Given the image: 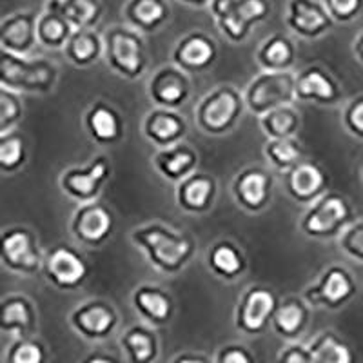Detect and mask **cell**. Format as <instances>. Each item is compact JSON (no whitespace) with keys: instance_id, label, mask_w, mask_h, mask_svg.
Here are the masks:
<instances>
[{"instance_id":"ba28073f","label":"cell","mask_w":363,"mask_h":363,"mask_svg":"<svg viewBox=\"0 0 363 363\" xmlns=\"http://www.w3.org/2000/svg\"><path fill=\"white\" fill-rule=\"evenodd\" d=\"M0 260L4 267L19 274H35L44 267L39 242L28 227H10L0 236Z\"/></svg>"},{"instance_id":"83f0119b","label":"cell","mask_w":363,"mask_h":363,"mask_svg":"<svg viewBox=\"0 0 363 363\" xmlns=\"http://www.w3.org/2000/svg\"><path fill=\"white\" fill-rule=\"evenodd\" d=\"M75 33L70 20L65 19L64 13L60 11L56 0H50L45 6V11L39 15L37 22V37L39 44L48 50H60L68 44V40Z\"/></svg>"},{"instance_id":"4fadbf2b","label":"cell","mask_w":363,"mask_h":363,"mask_svg":"<svg viewBox=\"0 0 363 363\" xmlns=\"http://www.w3.org/2000/svg\"><path fill=\"white\" fill-rule=\"evenodd\" d=\"M115 218L110 207L96 200L80 204L71 220V233L85 247H100L111 238Z\"/></svg>"},{"instance_id":"1f68e13d","label":"cell","mask_w":363,"mask_h":363,"mask_svg":"<svg viewBox=\"0 0 363 363\" xmlns=\"http://www.w3.org/2000/svg\"><path fill=\"white\" fill-rule=\"evenodd\" d=\"M104 50V39L96 33L95 28L76 30L71 35V39L68 40V44L64 45L65 59L70 60L71 64L79 65V68H85V65L96 62L102 56Z\"/></svg>"},{"instance_id":"6da1fadb","label":"cell","mask_w":363,"mask_h":363,"mask_svg":"<svg viewBox=\"0 0 363 363\" xmlns=\"http://www.w3.org/2000/svg\"><path fill=\"white\" fill-rule=\"evenodd\" d=\"M131 240L144 251L153 267L165 274L180 273L196 253L194 238L187 233H176L162 224H147L131 233Z\"/></svg>"},{"instance_id":"d590c367","label":"cell","mask_w":363,"mask_h":363,"mask_svg":"<svg viewBox=\"0 0 363 363\" xmlns=\"http://www.w3.org/2000/svg\"><path fill=\"white\" fill-rule=\"evenodd\" d=\"M258 118L260 127L267 134V138H291L298 133L302 124L300 113L291 104L274 107Z\"/></svg>"},{"instance_id":"484cf974","label":"cell","mask_w":363,"mask_h":363,"mask_svg":"<svg viewBox=\"0 0 363 363\" xmlns=\"http://www.w3.org/2000/svg\"><path fill=\"white\" fill-rule=\"evenodd\" d=\"M153 164L165 180L176 182L187 178L198 167V153L187 144L171 145V147H162L158 153L153 156Z\"/></svg>"},{"instance_id":"7a4b0ae2","label":"cell","mask_w":363,"mask_h":363,"mask_svg":"<svg viewBox=\"0 0 363 363\" xmlns=\"http://www.w3.org/2000/svg\"><path fill=\"white\" fill-rule=\"evenodd\" d=\"M59 70L45 59H25L10 51H0V85L22 93L45 95L53 91Z\"/></svg>"},{"instance_id":"681fc988","label":"cell","mask_w":363,"mask_h":363,"mask_svg":"<svg viewBox=\"0 0 363 363\" xmlns=\"http://www.w3.org/2000/svg\"><path fill=\"white\" fill-rule=\"evenodd\" d=\"M354 55H356V59L363 62V33L356 39V42H354Z\"/></svg>"},{"instance_id":"b9f144b4","label":"cell","mask_w":363,"mask_h":363,"mask_svg":"<svg viewBox=\"0 0 363 363\" xmlns=\"http://www.w3.org/2000/svg\"><path fill=\"white\" fill-rule=\"evenodd\" d=\"M340 247L344 249L351 258L363 264V220L353 222L340 234Z\"/></svg>"},{"instance_id":"30bf717a","label":"cell","mask_w":363,"mask_h":363,"mask_svg":"<svg viewBox=\"0 0 363 363\" xmlns=\"http://www.w3.org/2000/svg\"><path fill=\"white\" fill-rule=\"evenodd\" d=\"M48 282L60 291H75L90 278L91 267L79 251L70 245H55L44 258Z\"/></svg>"},{"instance_id":"836d02e7","label":"cell","mask_w":363,"mask_h":363,"mask_svg":"<svg viewBox=\"0 0 363 363\" xmlns=\"http://www.w3.org/2000/svg\"><path fill=\"white\" fill-rule=\"evenodd\" d=\"M296 59V45L285 35H271L262 42L256 51L258 64L267 71H287Z\"/></svg>"},{"instance_id":"f1b7e54d","label":"cell","mask_w":363,"mask_h":363,"mask_svg":"<svg viewBox=\"0 0 363 363\" xmlns=\"http://www.w3.org/2000/svg\"><path fill=\"white\" fill-rule=\"evenodd\" d=\"M124 15L134 30L154 33L169 20L171 10L165 0H127Z\"/></svg>"},{"instance_id":"7dc6e473","label":"cell","mask_w":363,"mask_h":363,"mask_svg":"<svg viewBox=\"0 0 363 363\" xmlns=\"http://www.w3.org/2000/svg\"><path fill=\"white\" fill-rule=\"evenodd\" d=\"M211 358L200 353H182L174 356L173 363H209Z\"/></svg>"},{"instance_id":"5b68a950","label":"cell","mask_w":363,"mask_h":363,"mask_svg":"<svg viewBox=\"0 0 363 363\" xmlns=\"http://www.w3.org/2000/svg\"><path fill=\"white\" fill-rule=\"evenodd\" d=\"M213 13L225 39L238 44L251 33V28L271 15L269 0H211Z\"/></svg>"},{"instance_id":"9c48e42d","label":"cell","mask_w":363,"mask_h":363,"mask_svg":"<svg viewBox=\"0 0 363 363\" xmlns=\"http://www.w3.org/2000/svg\"><path fill=\"white\" fill-rule=\"evenodd\" d=\"M278 304L280 300L274 291L262 285H251L240 296L236 314H234V325L240 333L247 336H258L269 327Z\"/></svg>"},{"instance_id":"44dd1931","label":"cell","mask_w":363,"mask_h":363,"mask_svg":"<svg viewBox=\"0 0 363 363\" xmlns=\"http://www.w3.org/2000/svg\"><path fill=\"white\" fill-rule=\"evenodd\" d=\"M296 100L333 105L342 100V90L324 68L309 65L296 75Z\"/></svg>"},{"instance_id":"e575fe53","label":"cell","mask_w":363,"mask_h":363,"mask_svg":"<svg viewBox=\"0 0 363 363\" xmlns=\"http://www.w3.org/2000/svg\"><path fill=\"white\" fill-rule=\"evenodd\" d=\"M309 354L311 363H351L354 360L349 344L333 331H325L314 338L309 345Z\"/></svg>"},{"instance_id":"8d00e7d4","label":"cell","mask_w":363,"mask_h":363,"mask_svg":"<svg viewBox=\"0 0 363 363\" xmlns=\"http://www.w3.org/2000/svg\"><path fill=\"white\" fill-rule=\"evenodd\" d=\"M56 4L75 31L95 28L104 13L100 0H56Z\"/></svg>"},{"instance_id":"d4e9b609","label":"cell","mask_w":363,"mask_h":363,"mask_svg":"<svg viewBox=\"0 0 363 363\" xmlns=\"http://www.w3.org/2000/svg\"><path fill=\"white\" fill-rule=\"evenodd\" d=\"M0 331L31 336L37 331V309L22 294H10L0 302Z\"/></svg>"},{"instance_id":"ab89813d","label":"cell","mask_w":363,"mask_h":363,"mask_svg":"<svg viewBox=\"0 0 363 363\" xmlns=\"http://www.w3.org/2000/svg\"><path fill=\"white\" fill-rule=\"evenodd\" d=\"M48 360V351L44 344L31 336H20L15 344L11 345L6 356L8 363H44Z\"/></svg>"},{"instance_id":"7402d4cb","label":"cell","mask_w":363,"mask_h":363,"mask_svg":"<svg viewBox=\"0 0 363 363\" xmlns=\"http://www.w3.org/2000/svg\"><path fill=\"white\" fill-rule=\"evenodd\" d=\"M216 196V180L211 174L194 171L176 185V204L191 214H202L211 209Z\"/></svg>"},{"instance_id":"7bdbcfd3","label":"cell","mask_w":363,"mask_h":363,"mask_svg":"<svg viewBox=\"0 0 363 363\" xmlns=\"http://www.w3.org/2000/svg\"><path fill=\"white\" fill-rule=\"evenodd\" d=\"M324 4L334 20L349 22L358 17L363 0H324Z\"/></svg>"},{"instance_id":"2e32d148","label":"cell","mask_w":363,"mask_h":363,"mask_svg":"<svg viewBox=\"0 0 363 363\" xmlns=\"http://www.w3.org/2000/svg\"><path fill=\"white\" fill-rule=\"evenodd\" d=\"M334 19L324 0H289L287 25L304 39H318L333 28Z\"/></svg>"},{"instance_id":"277c9868","label":"cell","mask_w":363,"mask_h":363,"mask_svg":"<svg viewBox=\"0 0 363 363\" xmlns=\"http://www.w3.org/2000/svg\"><path fill=\"white\" fill-rule=\"evenodd\" d=\"M353 222L354 213L349 200L338 193H324L318 200H314L304 214L300 231L309 238H334Z\"/></svg>"},{"instance_id":"e0dca14e","label":"cell","mask_w":363,"mask_h":363,"mask_svg":"<svg viewBox=\"0 0 363 363\" xmlns=\"http://www.w3.org/2000/svg\"><path fill=\"white\" fill-rule=\"evenodd\" d=\"M285 191L298 204H313L324 193H327L329 178L325 171L314 162H300L285 171Z\"/></svg>"},{"instance_id":"f907efd6","label":"cell","mask_w":363,"mask_h":363,"mask_svg":"<svg viewBox=\"0 0 363 363\" xmlns=\"http://www.w3.org/2000/svg\"><path fill=\"white\" fill-rule=\"evenodd\" d=\"M180 2L191 6V8H204V6L211 4V0H180Z\"/></svg>"},{"instance_id":"d6986e66","label":"cell","mask_w":363,"mask_h":363,"mask_svg":"<svg viewBox=\"0 0 363 363\" xmlns=\"http://www.w3.org/2000/svg\"><path fill=\"white\" fill-rule=\"evenodd\" d=\"M37 22H39V15L35 11H19L2 19L0 48L15 55H28L35 48V44H39Z\"/></svg>"},{"instance_id":"f546056e","label":"cell","mask_w":363,"mask_h":363,"mask_svg":"<svg viewBox=\"0 0 363 363\" xmlns=\"http://www.w3.org/2000/svg\"><path fill=\"white\" fill-rule=\"evenodd\" d=\"M311 311L309 304L300 298H287L280 302L273 314V329L285 340H296L309 325Z\"/></svg>"},{"instance_id":"7c38bea8","label":"cell","mask_w":363,"mask_h":363,"mask_svg":"<svg viewBox=\"0 0 363 363\" xmlns=\"http://www.w3.org/2000/svg\"><path fill=\"white\" fill-rule=\"evenodd\" d=\"M356 293L353 274L342 265H331L325 269L318 282L309 285L304 300L309 305L325 309H340L347 304Z\"/></svg>"},{"instance_id":"5bb4252c","label":"cell","mask_w":363,"mask_h":363,"mask_svg":"<svg viewBox=\"0 0 363 363\" xmlns=\"http://www.w3.org/2000/svg\"><path fill=\"white\" fill-rule=\"evenodd\" d=\"M70 322L71 327L75 329L82 338L90 340V342H100L113 334L118 325V313L110 302L90 300L71 313Z\"/></svg>"},{"instance_id":"8fae6325","label":"cell","mask_w":363,"mask_h":363,"mask_svg":"<svg viewBox=\"0 0 363 363\" xmlns=\"http://www.w3.org/2000/svg\"><path fill=\"white\" fill-rule=\"evenodd\" d=\"M111 176V162L107 156L98 154L84 167H71L60 176V187L70 198L79 204L96 200L104 184Z\"/></svg>"},{"instance_id":"d6a6232c","label":"cell","mask_w":363,"mask_h":363,"mask_svg":"<svg viewBox=\"0 0 363 363\" xmlns=\"http://www.w3.org/2000/svg\"><path fill=\"white\" fill-rule=\"evenodd\" d=\"M120 345L131 363H151L158 358V338L145 325H133L122 334Z\"/></svg>"},{"instance_id":"ac0fdd59","label":"cell","mask_w":363,"mask_h":363,"mask_svg":"<svg viewBox=\"0 0 363 363\" xmlns=\"http://www.w3.org/2000/svg\"><path fill=\"white\" fill-rule=\"evenodd\" d=\"M218 48L209 35L202 31H194L178 40L173 51L174 64L182 68L185 73H202L209 70L216 62Z\"/></svg>"},{"instance_id":"52a82bcc","label":"cell","mask_w":363,"mask_h":363,"mask_svg":"<svg viewBox=\"0 0 363 363\" xmlns=\"http://www.w3.org/2000/svg\"><path fill=\"white\" fill-rule=\"evenodd\" d=\"M245 105L254 116L265 115L296 100V75L291 71H267L254 76L245 90Z\"/></svg>"},{"instance_id":"ee69618b","label":"cell","mask_w":363,"mask_h":363,"mask_svg":"<svg viewBox=\"0 0 363 363\" xmlns=\"http://www.w3.org/2000/svg\"><path fill=\"white\" fill-rule=\"evenodd\" d=\"M344 124L354 136L363 138V96L353 100L344 111Z\"/></svg>"},{"instance_id":"60d3db41","label":"cell","mask_w":363,"mask_h":363,"mask_svg":"<svg viewBox=\"0 0 363 363\" xmlns=\"http://www.w3.org/2000/svg\"><path fill=\"white\" fill-rule=\"evenodd\" d=\"M17 93L19 91H13L10 87L0 90V131L2 133L13 129L24 115V105Z\"/></svg>"},{"instance_id":"c3c4849f","label":"cell","mask_w":363,"mask_h":363,"mask_svg":"<svg viewBox=\"0 0 363 363\" xmlns=\"http://www.w3.org/2000/svg\"><path fill=\"white\" fill-rule=\"evenodd\" d=\"M84 362L85 363H116L118 362V358L111 356V354H90Z\"/></svg>"},{"instance_id":"8992f818","label":"cell","mask_w":363,"mask_h":363,"mask_svg":"<svg viewBox=\"0 0 363 363\" xmlns=\"http://www.w3.org/2000/svg\"><path fill=\"white\" fill-rule=\"evenodd\" d=\"M105 59L116 75L127 80L142 76L147 65L144 39L136 30H129L124 25L110 28L104 35Z\"/></svg>"},{"instance_id":"4dcf8cb0","label":"cell","mask_w":363,"mask_h":363,"mask_svg":"<svg viewBox=\"0 0 363 363\" xmlns=\"http://www.w3.org/2000/svg\"><path fill=\"white\" fill-rule=\"evenodd\" d=\"M207 267L222 280H234L245 273L247 260L242 249L229 240L216 242L207 253Z\"/></svg>"},{"instance_id":"603a6c76","label":"cell","mask_w":363,"mask_h":363,"mask_svg":"<svg viewBox=\"0 0 363 363\" xmlns=\"http://www.w3.org/2000/svg\"><path fill=\"white\" fill-rule=\"evenodd\" d=\"M84 125L91 140H95L100 145L118 144L124 138V118L104 100H98L91 105L84 116Z\"/></svg>"},{"instance_id":"cb8c5ba5","label":"cell","mask_w":363,"mask_h":363,"mask_svg":"<svg viewBox=\"0 0 363 363\" xmlns=\"http://www.w3.org/2000/svg\"><path fill=\"white\" fill-rule=\"evenodd\" d=\"M185 133H187L185 120L176 111L167 110V107L153 110L144 120L145 138L153 142L154 145H158L160 149L182 142Z\"/></svg>"},{"instance_id":"3957f363","label":"cell","mask_w":363,"mask_h":363,"mask_svg":"<svg viewBox=\"0 0 363 363\" xmlns=\"http://www.w3.org/2000/svg\"><path fill=\"white\" fill-rule=\"evenodd\" d=\"M245 98L233 85H220L194 107L196 125L211 136L229 133L242 118Z\"/></svg>"},{"instance_id":"f35d334b","label":"cell","mask_w":363,"mask_h":363,"mask_svg":"<svg viewBox=\"0 0 363 363\" xmlns=\"http://www.w3.org/2000/svg\"><path fill=\"white\" fill-rule=\"evenodd\" d=\"M28 153H25V142L22 134L15 131L0 134V169L11 174L25 164Z\"/></svg>"},{"instance_id":"4316f807","label":"cell","mask_w":363,"mask_h":363,"mask_svg":"<svg viewBox=\"0 0 363 363\" xmlns=\"http://www.w3.org/2000/svg\"><path fill=\"white\" fill-rule=\"evenodd\" d=\"M133 307L151 325L169 324L174 311L171 294L156 285H140L134 289Z\"/></svg>"},{"instance_id":"f6af8a7d","label":"cell","mask_w":363,"mask_h":363,"mask_svg":"<svg viewBox=\"0 0 363 363\" xmlns=\"http://www.w3.org/2000/svg\"><path fill=\"white\" fill-rule=\"evenodd\" d=\"M214 360L216 363H251L254 362V354L245 345L231 344L220 349Z\"/></svg>"},{"instance_id":"bcb514c9","label":"cell","mask_w":363,"mask_h":363,"mask_svg":"<svg viewBox=\"0 0 363 363\" xmlns=\"http://www.w3.org/2000/svg\"><path fill=\"white\" fill-rule=\"evenodd\" d=\"M280 363H311V354L309 347H304L302 344H289L278 354Z\"/></svg>"},{"instance_id":"9a60e30c","label":"cell","mask_w":363,"mask_h":363,"mask_svg":"<svg viewBox=\"0 0 363 363\" xmlns=\"http://www.w3.org/2000/svg\"><path fill=\"white\" fill-rule=\"evenodd\" d=\"M149 98L158 107L176 110L191 95V82L185 71L178 65H164L154 71L147 87Z\"/></svg>"},{"instance_id":"ffe728a7","label":"cell","mask_w":363,"mask_h":363,"mask_svg":"<svg viewBox=\"0 0 363 363\" xmlns=\"http://www.w3.org/2000/svg\"><path fill=\"white\" fill-rule=\"evenodd\" d=\"M273 178L267 171L260 167H249L234 178L233 194L236 204L249 213H258L265 209L271 200Z\"/></svg>"},{"instance_id":"74e56055","label":"cell","mask_w":363,"mask_h":363,"mask_svg":"<svg viewBox=\"0 0 363 363\" xmlns=\"http://www.w3.org/2000/svg\"><path fill=\"white\" fill-rule=\"evenodd\" d=\"M264 153L267 160L278 171H289L304 158V147L300 145L298 140L291 138H269L265 144Z\"/></svg>"}]
</instances>
